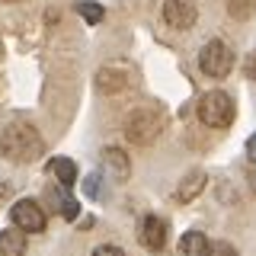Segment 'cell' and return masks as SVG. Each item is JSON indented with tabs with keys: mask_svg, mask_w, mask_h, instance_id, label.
I'll list each match as a JSON object with an SVG mask.
<instances>
[{
	"mask_svg": "<svg viewBox=\"0 0 256 256\" xmlns=\"http://www.w3.org/2000/svg\"><path fill=\"white\" fill-rule=\"evenodd\" d=\"M246 74L256 80V54H250V61H246Z\"/></svg>",
	"mask_w": 256,
	"mask_h": 256,
	"instance_id": "44dd1931",
	"label": "cell"
},
{
	"mask_svg": "<svg viewBox=\"0 0 256 256\" xmlns=\"http://www.w3.org/2000/svg\"><path fill=\"white\" fill-rule=\"evenodd\" d=\"M48 170H52V176L61 182L64 189L74 186V180H77V166H74V160H68V157H54L52 164H48Z\"/></svg>",
	"mask_w": 256,
	"mask_h": 256,
	"instance_id": "8fae6325",
	"label": "cell"
},
{
	"mask_svg": "<svg viewBox=\"0 0 256 256\" xmlns=\"http://www.w3.org/2000/svg\"><path fill=\"white\" fill-rule=\"evenodd\" d=\"M208 246H212V240H208L202 230H186V234L180 237L176 253L180 256H208Z\"/></svg>",
	"mask_w": 256,
	"mask_h": 256,
	"instance_id": "ba28073f",
	"label": "cell"
},
{
	"mask_svg": "<svg viewBox=\"0 0 256 256\" xmlns=\"http://www.w3.org/2000/svg\"><path fill=\"white\" fill-rule=\"evenodd\" d=\"M102 164H106V170L116 176V180H125V176L132 173V166H128V157H125L118 148H106V150H102Z\"/></svg>",
	"mask_w": 256,
	"mask_h": 256,
	"instance_id": "30bf717a",
	"label": "cell"
},
{
	"mask_svg": "<svg viewBox=\"0 0 256 256\" xmlns=\"http://www.w3.org/2000/svg\"><path fill=\"white\" fill-rule=\"evenodd\" d=\"M26 253V237L22 230H0V256H22Z\"/></svg>",
	"mask_w": 256,
	"mask_h": 256,
	"instance_id": "7c38bea8",
	"label": "cell"
},
{
	"mask_svg": "<svg viewBox=\"0 0 256 256\" xmlns=\"http://www.w3.org/2000/svg\"><path fill=\"white\" fill-rule=\"evenodd\" d=\"M166 237H170V230H166V221L164 218H157V214H148V218L141 221V234H138V240H141V246L144 250H164L166 246Z\"/></svg>",
	"mask_w": 256,
	"mask_h": 256,
	"instance_id": "52a82bcc",
	"label": "cell"
},
{
	"mask_svg": "<svg viewBox=\"0 0 256 256\" xmlns=\"http://www.w3.org/2000/svg\"><path fill=\"white\" fill-rule=\"evenodd\" d=\"M128 86V74L122 68H102L100 74H96V90L100 93H118Z\"/></svg>",
	"mask_w": 256,
	"mask_h": 256,
	"instance_id": "9c48e42d",
	"label": "cell"
},
{
	"mask_svg": "<svg viewBox=\"0 0 256 256\" xmlns=\"http://www.w3.org/2000/svg\"><path fill=\"white\" fill-rule=\"evenodd\" d=\"M166 128V118L157 106H138L125 118V134L132 144H154Z\"/></svg>",
	"mask_w": 256,
	"mask_h": 256,
	"instance_id": "7a4b0ae2",
	"label": "cell"
},
{
	"mask_svg": "<svg viewBox=\"0 0 256 256\" xmlns=\"http://www.w3.org/2000/svg\"><path fill=\"white\" fill-rule=\"evenodd\" d=\"M86 192H90V196H100V180H96V173L86 176Z\"/></svg>",
	"mask_w": 256,
	"mask_h": 256,
	"instance_id": "d6986e66",
	"label": "cell"
},
{
	"mask_svg": "<svg viewBox=\"0 0 256 256\" xmlns=\"http://www.w3.org/2000/svg\"><path fill=\"white\" fill-rule=\"evenodd\" d=\"M77 214H80V205L74 202V198H64V196H61V218H64V221H74Z\"/></svg>",
	"mask_w": 256,
	"mask_h": 256,
	"instance_id": "9a60e30c",
	"label": "cell"
},
{
	"mask_svg": "<svg viewBox=\"0 0 256 256\" xmlns=\"http://www.w3.org/2000/svg\"><path fill=\"white\" fill-rule=\"evenodd\" d=\"M0 154L13 164H32L42 157V134L32 122H10L0 132Z\"/></svg>",
	"mask_w": 256,
	"mask_h": 256,
	"instance_id": "6da1fadb",
	"label": "cell"
},
{
	"mask_svg": "<svg viewBox=\"0 0 256 256\" xmlns=\"http://www.w3.org/2000/svg\"><path fill=\"white\" fill-rule=\"evenodd\" d=\"M246 157H250L253 164H256V134H253L250 141H246Z\"/></svg>",
	"mask_w": 256,
	"mask_h": 256,
	"instance_id": "ffe728a7",
	"label": "cell"
},
{
	"mask_svg": "<svg viewBox=\"0 0 256 256\" xmlns=\"http://www.w3.org/2000/svg\"><path fill=\"white\" fill-rule=\"evenodd\" d=\"M196 20H198V13L189 0H164V22L170 29H192Z\"/></svg>",
	"mask_w": 256,
	"mask_h": 256,
	"instance_id": "8992f818",
	"label": "cell"
},
{
	"mask_svg": "<svg viewBox=\"0 0 256 256\" xmlns=\"http://www.w3.org/2000/svg\"><path fill=\"white\" fill-rule=\"evenodd\" d=\"M198 70H202L205 77H228L230 70H234V48L228 42H221V38H212L202 52H198Z\"/></svg>",
	"mask_w": 256,
	"mask_h": 256,
	"instance_id": "277c9868",
	"label": "cell"
},
{
	"mask_svg": "<svg viewBox=\"0 0 256 256\" xmlns=\"http://www.w3.org/2000/svg\"><path fill=\"white\" fill-rule=\"evenodd\" d=\"M198 122L208 125V128H228L230 122H234L237 109H234V100H230L224 90H208L202 100H198Z\"/></svg>",
	"mask_w": 256,
	"mask_h": 256,
	"instance_id": "3957f363",
	"label": "cell"
},
{
	"mask_svg": "<svg viewBox=\"0 0 256 256\" xmlns=\"http://www.w3.org/2000/svg\"><path fill=\"white\" fill-rule=\"evenodd\" d=\"M250 182H253V189H256V176H250Z\"/></svg>",
	"mask_w": 256,
	"mask_h": 256,
	"instance_id": "603a6c76",
	"label": "cell"
},
{
	"mask_svg": "<svg viewBox=\"0 0 256 256\" xmlns=\"http://www.w3.org/2000/svg\"><path fill=\"white\" fill-rule=\"evenodd\" d=\"M93 256H125L122 246H112V244H102V246H96Z\"/></svg>",
	"mask_w": 256,
	"mask_h": 256,
	"instance_id": "ac0fdd59",
	"label": "cell"
},
{
	"mask_svg": "<svg viewBox=\"0 0 256 256\" xmlns=\"http://www.w3.org/2000/svg\"><path fill=\"white\" fill-rule=\"evenodd\" d=\"M77 10H80V16H84V20H86V22H100V20H102V16H106V10H102V6H100V4H80V6H77Z\"/></svg>",
	"mask_w": 256,
	"mask_h": 256,
	"instance_id": "5bb4252c",
	"label": "cell"
},
{
	"mask_svg": "<svg viewBox=\"0 0 256 256\" xmlns=\"http://www.w3.org/2000/svg\"><path fill=\"white\" fill-rule=\"evenodd\" d=\"M202 186H205V173L202 170H192L186 180L180 182V189H176V202H192V198L202 192Z\"/></svg>",
	"mask_w": 256,
	"mask_h": 256,
	"instance_id": "4fadbf2b",
	"label": "cell"
},
{
	"mask_svg": "<svg viewBox=\"0 0 256 256\" xmlns=\"http://www.w3.org/2000/svg\"><path fill=\"white\" fill-rule=\"evenodd\" d=\"M208 256H240V253L230 244H224V240H221V244H212V246H208Z\"/></svg>",
	"mask_w": 256,
	"mask_h": 256,
	"instance_id": "e0dca14e",
	"label": "cell"
},
{
	"mask_svg": "<svg viewBox=\"0 0 256 256\" xmlns=\"http://www.w3.org/2000/svg\"><path fill=\"white\" fill-rule=\"evenodd\" d=\"M10 221L22 234H38V230H45V208L38 205L36 198H20V202L10 208Z\"/></svg>",
	"mask_w": 256,
	"mask_h": 256,
	"instance_id": "5b68a950",
	"label": "cell"
},
{
	"mask_svg": "<svg viewBox=\"0 0 256 256\" xmlns=\"http://www.w3.org/2000/svg\"><path fill=\"white\" fill-rule=\"evenodd\" d=\"M10 196V182H0V198H6Z\"/></svg>",
	"mask_w": 256,
	"mask_h": 256,
	"instance_id": "7402d4cb",
	"label": "cell"
},
{
	"mask_svg": "<svg viewBox=\"0 0 256 256\" xmlns=\"http://www.w3.org/2000/svg\"><path fill=\"white\" fill-rule=\"evenodd\" d=\"M230 13H234L237 20H244L246 13H253V0H230Z\"/></svg>",
	"mask_w": 256,
	"mask_h": 256,
	"instance_id": "2e32d148",
	"label": "cell"
}]
</instances>
